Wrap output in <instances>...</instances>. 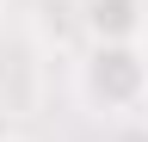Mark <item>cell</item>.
<instances>
[{"mask_svg": "<svg viewBox=\"0 0 148 142\" xmlns=\"http://www.w3.org/2000/svg\"><path fill=\"white\" fill-rule=\"evenodd\" d=\"M80 86L99 111H136L148 105V56L142 43H92L80 62Z\"/></svg>", "mask_w": 148, "mask_h": 142, "instance_id": "6da1fadb", "label": "cell"}, {"mask_svg": "<svg viewBox=\"0 0 148 142\" xmlns=\"http://www.w3.org/2000/svg\"><path fill=\"white\" fill-rule=\"evenodd\" d=\"M0 142H18V136H0Z\"/></svg>", "mask_w": 148, "mask_h": 142, "instance_id": "3957f363", "label": "cell"}, {"mask_svg": "<svg viewBox=\"0 0 148 142\" xmlns=\"http://www.w3.org/2000/svg\"><path fill=\"white\" fill-rule=\"evenodd\" d=\"M86 43H142L148 31V0H80Z\"/></svg>", "mask_w": 148, "mask_h": 142, "instance_id": "7a4b0ae2", "label": "cell"}]
</instances>
